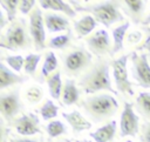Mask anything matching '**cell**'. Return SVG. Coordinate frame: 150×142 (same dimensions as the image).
<instances>
[{"label":"cell","mask_w":150,"mask_h":142,"mask_svg":"<svg viewBox=\"0 0 150 142\" xmlns=\"http://www.w3.org/2000/svg\"><path fill=\"white\" fill-rule=\"evenodd\" d=\"M39 113H40L42 120H45V121L52 120V121H53V119L56 117L57 114H59V107H57L52 100L48 99V100H46L45 103L39 108Z\"/></svg>","instance_id":"4316f807"},{"label":"cell","mask_w":150,"mask_h":142,"mask_svg":"<svg viewBox=\"0 0 150 142\" xmlns=\"http://www.w3.org/2000/svg\"><path fill=\"white\" fill-rule=\"evenodd\" d=\"M142 25H143L144 27H148V26H150V14H148V15L144 18V20H143Z\"/></svg>","instance_id":"ab89813d"},{"label":"cell","mask_w":150,"mask_h":142,"mask_svg":"<svg viewBox=\"0 0 150 142\" xmlns=\"http://www.w3.org/2000/svg\"><path fill=\"white\" fill-rule=\"evenodd\" d=\"M135 109L145 121H150V92H141L137 95L135 99Z\"/></svg>","instance_id":"cb8c5ba5"},{"label":"cell","mask_w":150,"mask_h":142,"mask_svg":"<svg viewBox=\"0 0 150 142\" xmlns=\"http://www.w3.org/2000/svg\"><path fill=\"white\" fill-rule=\"evenodd\" d=\"M23 104L20 97V89L14 88L9 92L1 93L0 95V113L2 115V119L7 121V123H11L15 117H18V114L22 110Z\"/></svg>","instance_id":"ba28073f"},{"label":"cell","mask_w":150,"mask_h":142,"mask_svg":"<svg viewBox=\"0 0 150 142\" xmlns=\"http://www.w3.org/2000/svg\"><path fill=\"white\" fill-rule=\"evenodd\" d=\"M77 86L88 95H94L98 92H109L115 94L110 80V63L103 58H98L91 67L79 79Z\"/></svg>","instance_id":"6da1fadb"},{"label":"cell","mask_w":150,"mask_h":142,"mask_svg":"<svg viewBox=\"0 0 150 142\" xmlns=\"http://www.w3.org/2000/svg\"><path fill=\"white\" fill-rule=\"evenodd\" d=\"M40 7L50 12H60L64 15H67L68 18H75L77 15V12L71 7V5H69L70 2L67 1H62V0H41L39 1Z\"/></svg>","instance_id":"e0dca14e"},{"label":"cell","mask_w":150,"mask_h":142,"mask_svg":"<svg viewBox=\"0 0 150 142\" xmlns=\"http://www.w3.org/2000/svg\"><path fill=\"white\" fill-rule=\"evenodd\" d=\"M0 123H1V142H6L7 138L9 141V129L5 126V120L1 119Z\"/></svg>","instance_id":"d590c367"},{"label":"cell","mask_w":150,"mask_h":142,"mask_svg":"<svg viewBox=\"0 0 150 142\" xmlns=\"http://www.w3.org/2000/svg\"><path fill=\"white\" fill-rule=\"evenodd\" d=\"M62 117L68 122L74 134H79L91 128V122L87 117H84L79 110H71L69 113L63 111Z\"/></svg>","instance_id":"9a60e30c"},{"label":"cell","mask_w":150,"mask_h":142,"mask_svg":"<svg viewBox=\"0 0 150 142\" xmlns=\"http://www.w3.org/2000/svg\"><path fill=\"white\" fill-rule=\"evenodd\" d=\"M70 2L74 4V9L76 12L89 13L105 28H110L114 23L122 22L124 20V16L121 12V1H101L87 5H80L77 1Z\"/></svg>","instance_id":"3957f363"},{"label":"cell","mask_w":150,"mask_h":142,"mask_svg":"<svg viewBox=\"0 0 150 142\" xmlns=\"http://www.w3.org/2000/svg\"><path fill=\"white\" fill-rule=\"evenodd\" d=\"M125 142H132V141H131V140H128V141H125Z\"/></svg>","instance_id":"b9f144b4"},{"label":"cell","mask_w":150,"mask_h":142,"mask_svg":"<svg viewBox=\"0 0 150 142\" xmlns=\"http://www.w3.org/2000/svg\"><path fill=\"white\" fill-rule=\"evenodd\" d=\"M139 133V119L130 102L124 101L123 110L120 119V136H136Z\"/></svg>","instance_id":"8fae6325"},{"label":"cell","mask_w":150,"mask_h":142,"mask_svg":"<svg viewBox=\"0 0 150 142\" xmlns=\"http://www.w3.org/2000/svg\"><path fill=\"white\" fill-rule=\"evenodd\" d=\"M41 61V54H34L29 53L25 56V66L23 70L28 76H35L38 66Z\"/></svg>","instance_id":"484cf974"},{"label":"cell","mask_w":150,"mask_h":142,"mask_svg":"<svg viewBox=\"0 0 150 142\" xmlns=\"http://www.w3.org/2000/svg\"><path fill=\"white\" fill-rule=\"evenodd\" d=\"M142 36H143L142 32H139V31H131V32H129V33L127 34V36H125L127 43H128V45H136L137 42L141 41Z\"/></svg>","instance_id":"836d02e7"},{"label":"cell","mask_w":150,"mask_h":142,"mask_svg":"<svg viewBox=\"0 0 150 142\" xmlns=\"http://www.w3.org/2000/svg\"><path fill=\"white\" fill-rule=\"evenodd\" d=\"M8 126H12L15 131L22 136H32L41 133L39 117L34 113L22 114L15 117L11 123H8Z\"/></svg>","instance_id":"7c38bea8"},{"label":"cell","mask_w":150,"mask_h":142,"mask_svg":"<svg viewBox=\"0 0 150 142\" xmlns=\"http://www.w3.org/2000/svg\"><path fill=\"white\" fill-rule=\"evenodd\" d=\"M7 23L9 25L8 18H7V15L5 14V12L1 9V11H0V31H4V28L7 26Z\"/></svg>","instance_id":"74e56055"},{"label":"cell","mask_w":150,"mask_h":142,"mask_svg":"<svg viewBox=\"0 0 150 142\" xmlns=\"http://www.w3.org/2000/svg\"><path fill=\"white\" fill-rule=\"evenodd\" d=\"M144 31L146 32V39L145 41L139 45L137 47V50H141V52H148V54H150V27H144Z\"/></svg>","instance_id":"e575fe53"},{"label":"cell","mask_w":150,"mask_h":142,"mask_svg":"<svg viewBox=\"0 0 150 142\" xmlns=\"http://www.w3.org/2000/svg\"><path fill=\"white\" fill-rule=\"evenodd\" d=\"M43 97V90L40 86H29L25 90V99L28 103H39Z\"/></svg>","instance_id":"f546056e"},{"label":"cell","mask_w":150,"mask_h":142,"mask_svg":"<svg viewBox=\"0 0 150 142\" xmlns=\"http://www.w3.org/2000/svg\"><path fill=\"white\" fill-rule=\"evenodd\" d=\"M84 42L88 50L98 58H103L107 54L110 55L111 53L112 47L110 45V38L108 32L103 28L91 33L89 36L84 39Z\"/></svg>","instance_id":"30bf717a"},{"label":"cell","mask_w":150,"mask_h":142,"mask_svg":"<svg viewBox=\"0 0 150 142\" xmlns=\"http://www.w3.org/2000/svg\"><path fill=\"white\" fill-rule=\"evenodd\" d=\"M32 43L33 40L30 38L29 27L22 19H16L11 22L0 36V47L7 50L16 52L20 49H28L32 47Z\"/></svg>","instance_id":"5b68a950"},{"label":"cell","mask_w":150,"mask_h":142,"mask_svg":"<svg viewBox=\"0 0 150 142\" xmlns=\"http://www.w3.org/2000/svg\"><path fill=\"white\" fill-rule=\"evenodd\" d=\"M19 4H20V0H1L0 1L1 8L7 15L9 23L16 20V12L19 8Z\"/></svg>","instance_id":"f1b7e54d"},{"label":"cell","mask_w":150,"mask_h":142,"mask_svg":"<svg viewBox=\"0 0 150 142\" xmlns=\"http://www.w3.org/2000/svg\"><path fill=\"white\" fill-rule=\"evenodd\" d=\"M45 26L49 33H57V32H68L70 28V22L66 18V15L56 14L55 12H46L43 14Z\"/></svg>","instance_id":"5bb4252c"},{"label":"cell","mask_w":150,"mask_h":142,"mask_svg":"<svg viewBox=\"0 0 150 142\" xmlns=\"http://www.w3.org/2000/svg\"><path fill=\"white\" fill-rule=\"evenodd\" d=\"M8 142H41L36 138H30V137H14L12 136Z\"/></svg>","instance_id":"8d00e7d4"},{"label":"cell","mask_w":150,"mask_h":142,"mask_svg":"<svg viewBox=\"0 0 150 142\" xmlns=\"http://www.w3.org/2000/svg\"><path fill=\"white\" fill-rule=\"evenodd\" d=\"M29 33L30 38L33 40V46L35 50H42L47 47L46 43V26H45V20H43V14L41 12L40 7H35L32 13L29 14Z\"/></svg>","instance_id":"9c48e42d"},{"label":"cell","mask_w":150,"mask_h":142,"mask_svg":"<svg viewBox=\"0 0 150 142\" xmlns=\"http://www.w3.org/2000/svg\"><path fill=\"white\" fill-rule=\"evenodd\" d=\"M96 26H97V21L90 14L83 15L81 19H79L77 21L74 22V29H75L76 36L79 39L89 36L90 33L96 28Z\"/></svg>","instance_id":"ffe728a7"},{"label":"cell","mask_w":150,"mask_h":142,"mask_svg":"<svg viewBox=\"0 0 150 142\" xmlns=\"http://www.w3.org/2000/svg\"><path fill=\"white\" fill-rule=\"evenodd\" d=\"M122 12L131 20L134 25H139L143 22L145 4L142 0H124L121 1Z\"/></svg>","instance_id":"4fadbf2b"},{"label":"cell","mask_w":150,"mask_h":142,"mask_svg":"<svg viewBox=\"0 0 150 142\" xmlns=\"http://www.w3.org/2000/svg\"><path fill=\"white\" fill-rule=\"evenodd\" d=\"M130 58L129 54H123L116 59H112L110 66L112 68V76L117 90L123 95H134V87L128 75V61Z\"/></svg>","instance_id":"8992f818"},{"label":"cell","mask_w":150,"mask_h":142,"mask_svg":"<svg viewBox=\"0 0 150 142\" xmlns=\"http://www.w3.org/2000/svg\"><path fill=\"white\" fill-rule=\"evenodd\" d=\"M138 137L141 142H150V121H144L141 124Z\"/></svg>","instance_id":"d6a6232c"},{"label":"cell","mask_w":150,"mask_h":142,"mask_svg":"<svg viewBox=\"0 0 150 142\" xmlns=\"http://www.w3.org/2000/svg\"><path fill=\"white\" fill-rule=\"evenodd\" d=\"M71 45V33H66V34H60L49 40L47 43V47L50 49H56V50H64L69 48Z\"/></svg>","instance_id":"d4e9b609"},{"label":"cell","mask_w":150,"mask_h":142,"mask_svg":"<svg viewBox=\"0 0 150 142\" xmlns=\"http://www.w3.org/2000/svg\"><path fill=\"white\" fill-rule=\"evenodd\" d=\"M12 70H14L15 73H20L25 66V58L22 55L15 54V55H7L4 60H2Z\"/></svg>","instance_id":"4dcf8cb0"},{"label":"cell","mask_w":150,"mask_h":142,"mask_svg":"<svg viewBox=\"0 0 150 142\" xmlns=\"http://www.w3.org/2000/svg\"><path fill=\"white\" fill-rule=\"evenodd\" d=\"M59 67V60L56 58V55L54 54V52H46L45 54V60L41 67V73H40V81L42 82L43 79L47 80L53 73H55Z\"/></svg>","instance_id":"7402d4cb"},{"label":"cell","mask_w":150,"mask_h":142,"mask_svg":"<svg viewBox=\"0 0 150 142\" xmlns=\"http://www.w3.org/2000/svg\"><path fill=\"white\" fill-rule=\"evenodd\" d=\"M130 27L129 22H123L121 25H118L117 27L112 28V48H111V53L110 55H115L116 53L123 50L124 48V39L128 34V29Z\"/></svg>","instance_id":"44dd1931"},{"label":"cell","mask_w":150,"mask_h":142,"mask_svg":"<svg viewBox=\"0 0 150 142\" xmlns=\"http://www.w3.org/2000/svg\"><path fill=\"white\" fill-rule=\"evenodd\" d=\"M117 129V122L115 120L109 121L108 123L103 124L102 127L97 128L95 131L90 133L89 136L95 142H111L115 137Z\"/></svg>","instance_id":"d6986e66"},{"label":"cell","mask_w":150,"mask_h":142,"mask_svg":"<svg viewBox=\"0 0 150 142\" xmlns=\"http://www.w3.org/2000/svg\"><path fill=\"white\" fill-rule=\"evenodd\" d=\"M47 142H71L67 137H59V138H48Z\"/></svg>","instance_id":"f35d334b"},{"label":"cell","mask_w":150,"mask_h":142,"mask_svg":"<svg viewBox=\"0 0 150 142\" xmlns=\"http://www.w3.org/2000/svg\"><path fill=\"white\" fill-rule=\"evenodd\" d=\"M130 70L131 76L137 86L150 89V62L149 54L130 52Z\"/></svg>","instance_id":"52a82bcc"},{"label":"cell","mask_w":150,"mask_h":142,"mask_svg":"<svg viewBox=\"0 0 150 142\" xmlns=\"http://www.w3.org/2000/svg\"><path fill=\"white\" fill-rule=\"evenodd\" d=\"M35 4H36V1H34V0H20V4H19L20 13L23 14V15L30 14L32 11L36 7Z\"/></svg>","instance_id":"1f68e13d"},{"label":"cell","mask_w":150,"mask_h":142,"mask_svg":"<svg viewBox=\"0 0 150 142\" xmlns=\"http://www.w3.org/2000/svg\"><path fill=\"white\" fill-rule=\"evenodd\" d=\"M47 86H48V90L49 94L52 96V99L61 101V94H62V89H63V83H62V79H61V72L56 70L55 73H53L47 80Z\"/></svg>","instance_id":"603a6c76"},{"label":"cell","mask_w":150,"mask_h":142,"mask_svg":"<svg viewBox=\"0 0 150 142\" xmlns=\"http://www.w3.org/2000/svg\"><path fill=\"white\" fill-rule=\"evenodd\" d=\"M79 107L94 123H100L109 120L117 113L118 102L111 94L98 93L83 97Z\"/></svg>","instance_id":"7a4b0ae2"},{"label":"cell","mask_w":150,"mask_h":142,"mask_svg":"<svg viewBox=\"0 0 150 142\" xmlns=\"http://www.w3.org/2000/svg\"><path fill=\"white\" fill-rule=\"evenodd\" d=\"M149 62H150V54H149Z\"/></svg>","instance_id":"7bdbcfd3"},{"label":"cell","mask_w":150,"mask_h":142,"mask_svg":"<svg viewBox=\"0 0 150 142\" xmlns=\"http://www.w3.org/2000/svg\"><path fill=\"white\" fill-rule=\"evenodd\" d=\"M75 142H91V141H89V140H86V138H83V140H76Z\"/></svg>","instance_id":"60d3db41"},{"label":"cell","mask_w":150,"mask_h":142,"mask_svg":"<svg viewBox=\"0 0 150 142\" xmlns=\"http://www.w3.org/2000/svg\"><path fill=\"white\" fill-rule=\"evenodd\" d=\"M46 133L49 136V138H59L60 135L67 134V127L61 121L53 120L49 121V123L46 126Z\"/></svg>","instance_id":"83f0119b"},{"label":"cell","mask_w":150,"mask_h":142,"mask_svg":"<svg viewBox=\"0 0 150 142\" xmlns=\"http://www.w3.org/2000/svg\"><path fill=\"white\" fill-rule=\"evenodd\" d=\"M61 103L63 106H73L80 103V89L74 80L67 79L63 83L61 94Z\"/></svg>","instance_id":"ac0fdd59"},{"label":"cell","mask_w":150,"mask_h":142,"mask_svg":"<svg viewBox=\"0 0 150 142\" xmlns=\"http://www.w3.org/2000/svg\"><path fill=\"white\" fill-rule=\"evenodd\" d=\"M26 81H27V76L15 73L4 61L0 62V89L1 90L14 84H21Z\"/></svg>","instance_id":"2e32d148"},{"label":"cell","mask_w":150,"mask_h":142,"mask_svg":"<svg viewBox=\"0 0 150 142\" xmlns=\"http://www.w3.org/2000/svg\"><path fill=\"white\" fill-rule=\"evenodd\" d=\"M62 70L69 77L82 76L93 65V54L83 46H70L60 53Z\"/></svg>","instance_id":"277c9868"}]
</instances>
